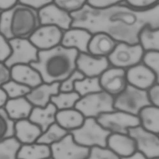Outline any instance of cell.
Returning <instances> with one entry per match:
<instances>
[{"label": "cell", "instance_id": "e0dca14e", "mask_svg": "<svg viewBox=\"0 0 159 159\" xmlns=\"http://www.w3.org/2000/svg\"><path fill=\"white\" fill-rule=\"evenodd\" d=\"M92 36L93 34L86 29L71 27L64 32L61 45L65 47L75 48L79 52L89 53V43Z\"/></svg>", "mask_w": 159, "mask_h": 159}, {"label": "cell", "instance_id": "8d00e7d4", "mask_svg": "<svg viewBox=\"0 0 159 159\" xmlns=\"http://www.w3.org/2000/svg\"><path fill=\"white\" fill-rule=\"evenodd\" d=\"M143 62L154 73L157 83H159V52H145Z\"/></svg>", "mask_w": 159, "mask_h": 159}, {"label": "cell", "instance_id": "7dc6e473", "mask_svg": "<svg viewBox=\"0 0 159 159\" xmlns=\"http://www.w3.org/2000/svg\"><path fill=\"white\" fill-rule=\"evenodd\" d=\"M120 159H148L142 153L139 151H137L130 156L126 157H120Z\"/></svg>", "mask_w": 159, "mask_h": 159}, {"label": "cell", "instance_id": "4dcf8cb0", "mask_svg": "<svg viewBox=\"0 0 159 159\" xmlns=\"http://www.w3.org/2000/svg\"><path fill=\"white\" fill-rule=\"evenodd\" d=\"M75 91L81 97L86 95L102 91L100 84L99 77H84L83 79L78 80L75 84Z\"/></svg>", "mask_w": 159, "mask_h": 159}, {"label": "cell", "instance_id": "44dd1931", "mask_svg": "<svg viewBox=\"0 0 159 159\" xmlns=\"http://www.w3.org/2000/svg\"><path fill=\"white\" fill-rule=\"evenodd\" d=\"M117 42L105 32L93 34L89 43V53L98 57H108L115 49Z\"/></svg>", "mask_w": 159, "mask_h": 159}, {"label": "cell", "instance_id": "7402d4cb", "mask_svg": "<svg viewBox=\"0 0 159 159\" xmlns=\"http://www.w3.org/2000/svg\"><path fill=\"white\" fill-rule=\"evenodd\" d=\"M58 111L57 107L51 102L44 107H34L29 119L39 126L43 132L56 122Z\"/></svg>", "mask_w": 159, "mask_h": 159}, {"label": "cell", "instance_id": "277c9868", "mask_svg": "<svg viewBox=\"0 0 159 159\" xmlns=\"http://www.w3.org/2000/svg\"><path fill=\"white\" fill-rule=\"evenodd\" d=\"M70 133L74 140L81 145L86 147L94 146L107 147V139L112 134L104 129L94 117H87L84 124L78 129Z\"/></svg>", "mask_w": 159, "mask_h": 159}, {"label": "cell", "instance_id": "83f0119b", "mask_svg": "<svg viewBox=\"0 0 159 159\" xmlns=\"http://www.w3.org/2000/svg\"><path fill=\"white\" fill-rule=\"evenodd\" d=\"M139 43L145 52H159V28L143 29L139 35Z\"/></svg>", "mask_w": 159, "mask_h": 159}, {"label": "cell", "instance_id": "d4e9b609", "mask_svg": "<svg viewBox=\"0 0 159 159\" xmlns=\"http://www.w3.org/2000/svg\"><path fill=\"white\" fill-rule=\"evenodd\" d=\"M84 115L76 108L58 111L56 122L69 132L80 128L85 120Z\"/></svg>", "mask_w": 159, "mask_h": 159}, {"label": "cell", "instance_id": "7c38bea8", "mask_svg": "<svg viewBox=\"0 0 159 159\" xmlns=\"http://www.w3.org/2000/svg\"><path fill=\"white\" fill-rule=\"evenodd\" d=\"M64 32L57 25H41L29 39L39 50H49L61 44Z\"/></svg>", "mask_w": 159, "mask_h": 159}, {"label": "cell", "instance_id": "52a82bcc", "mask_svg": "<svg viewBox=\"0 0 159 159\" xmlns=\"http://www.w3.org/2000/svg\"><path fill=\"white\" fill-rule=\"evenodd\" d=\"M145 53L140 43L117 42L115 49L107 58L111 66L127 70L142 63Z\"/></svg>", "mask_w": 159, "mask_h": 159}, {"label": "cell", "instance_id": "5bb4252c", "mask_svg": "<svg viewBox=\"0 0 159 159\" xmlns=\"http://www.w3.org/2000/svg\"><path fill=\"white\" fill-rule=\"evenodd\" d=\"M76 65L77 69L86 77H99L111 66L107 57L82 52L79 53Z\"/></svg>", "mask_w": 159, "mask_h": 159}, {"label": "cell", "instance_id": "9c48e42d", "mask_svg": "<svg viewBox=\"0 0 159 159\" xmlns=\"http://www.w3.org/2000/svg\"><path fill=\"white\" fill-rule=\"evenodd\" d=\"M12 53L4 63L9 68L20 64H30L39 59V50L29 39L15 38L9 40Z\"/></svg>", "mask_w": 159, "mask_h": 159}, {"label": "cell", "instance_id": "ac0fdd59", "mask_svg": "<svg viewBox=\"0 0 159 159\" xmlns=\"http://www.w3.org/2000/svg\"><path fill=\"white\" fill-rule=\"evenodd\" d=\"M60 83H47L43 82L38 86L32 88L25 96L34 107H46L53 96L60 93Z\"/></svg>", "mask_w": 159, "mask_h": 159}, {"label": "cell", "instance_id": "60d3db41", "mask_svg": "<svg viewBox=\"0 0 159 159\" xmlns=\"http://www.w3.org/2000/svg\"><path fill=\"white\" fill-rule=\"evenodd\" d=\"M129 6L137 9H147L154 6L159 2V0H124Z\"/></svg>", "mask_w": 159, "mask_h": 159}, {"label": "cell", "instance_id": "7a4b0ae2", "mask_svg": "<svg viewBox=\"0 0 159 159\" xmlns=\"http://www.w3.org/2000/svg\"><path fill=\"white\" fill-rule=\"evenodd\" d=\"M78 50L60 45L49 50H39V59L30 65L47 83H61L77 70Z\"/></svg>", "mask_w": 159, "mask_h": 159}, {"label": "cell", "instance_id": "ba28073f", "mask_svg": "<svg viewBox=\"0 0 159 159\" xmlns=\"http://www.w3.org/2000/svg\"><path fill=\"white\" fill-rule=\"evenodd\" d=\"M98 122L111 133L129 134V130L140 125L138 116L116 110L100 114L96 118Z\"/></svg>", "mask_w": 159, "mask_h": 159}, {"label": "cell", "instance_id": "2e32d148", "mask_svg": "<svg viewBox=\"0 0 159 159\" xmlns=\"http://www.w3.org/2000/svg\"><path fill=\"white\" fill-rule=\"evenodd\" d=\"M126 76L128 84L143 90L148 91L157 83L154 73L143 61L126 70Z\"/></svg>", "mask_w": 159, "mask_h": 159}, {"label": "cell", "instance_id": "f546056e", "mask_svg": "<svg viewBox=\"0 0 159 159\" xmlns=\"http://www.w3.org/2000/svg\"><path fill=\"white\" fill-rule=\"evenodd\" d=\"M81 98L80 95L75 91L71 92H61L54 95L51 98L52 102L58 111L75 108L78 101Z\"/></svg>", "mask_w": 159, "mask_h": 159}, {"label": "cell", "instance_id": "4316f807", "mask_svg": "<svg viewBox=\"0 0 159 159\" xmlns=\"http://www.w3.org/2000/svg\"><path fill=\"white\" fill-rule=\"evenodd\" d=\"M140 125L147 130L159 135V107L148 105L139 114Z\"/></svg>", "mask_w": 159, "mask_h": 159}, {"label": "cell", "instance_id": "bcb514c9", "mask_svg": "<svg viewBox=\"0 0 159 159\" xmlns=\"http://www.w3.org/2000/svg\"><path fill=\"white\" fill-rule=\"evenodd\" d=\"M9 97L7 93L1 88L0 89V107H3L9 101Z\"/></svg>", "mask_w": 159, "mask_h": 159}, {"label": "cell", "instance_id": "5b68a950", "mask_svg": "<svg viewBox=\"0 0 159 159\" xmlns=\"http://www.w3.org/2000/svg\"><path fill=\"white\" fill-rule=\"evenodd\" d=\"M114 102V96L102 91L81 97L75 108L86 118H97L101 114L116 111Z\"/></svg>", "mask_w": 159, "mask_h": 159}, {"label": "cell", "instance_id": "d590c367", "mask_svg": "<svg viewBox=\"0 0 159 159\" xmlns=\"http://www.w3.org/2000/svg\"><path fill=\"white\" fill-rule=\"evenodd\" d=\"M53 2L71 14L82 10L87 4V0H54Z\"/></svg>", "mask_w": 159, "mask_h": 159}, {"label": "cell", "instance_id": "836d02e7", "mask_svg": "<svg viewBox=\"0 0 159 159\" xmlns=\"http://www.w3.org/2000/svg\"><path fill=\"white\" fill-rule=\"evenodd\" d=\"M1 88L6 91L9 97V99L26 96L32 89L31 88L13 80H11L9 82L1 85Z\"/></svg>", "mask_w": 159, "mask_h": 159}, {"label": "cell", "instance_id": "d6986e66", "mask_svg": "<svg viewBox=\"0 0 159 159\" xmlns=\"http://www.w3.org/2000/svg\"><path fill=\"white\" fill-rule=\"evenodd\" d=\"M120 157L132 155L137 151V143L129 134L112 133L107 139V146Z\"/></svg>", "mask_w": 159, "mask_h": 159}, {"label": "cell", "instance_id": "8992f818", "mask_svg": "<svg viewBox=\"0 0 159 159\" xmlns=\"http://www.w3.org/2000/svg\"><path fill=\"white\" fill-rule=\"evenodd\" d=\"M148 91L137 88L129 84L119 94L114 97L116 110L139 116L140 111L150 105Z\"/></svg>", "mask_w": 159, "mask_h": 159}, {"label": "cell", "instance_id": "cb8c5ba5", "mask_svg": "<svg viewBox=\"0 0 159 159\" xmlns=\"http://www.w3.org/2000/svg\"><path fill=\"white\" fill-rule=\"evenodd\" d=\"M34 106L25 96L9 99L3 107L10 117L17 121L29 119Z\"/></svg>", "mask_w": 159, "mask_h": 159}, {"label": "cell", "instance_id": "7bdbcfd3", "mask_svg": "<svg viewBox=\"0 0 159 159\" xmlns=\"http://www.w3.org/2000/svg\"><path fill=\"white\" fill-rule=\"evenodd\" d=\"M12 80L11 69L4 63H0V85H2Z\"/></svg>", "mask_w": 159, "mask_h": 159}, {"label": "cell", "instance_id": "ab89813d", "mask_svg": "<svg viewBox=\"0 0 159 159\" xmlns=\"http://www.w3.org/2000/svg\"><path fill=\"white\" fill-rule=\"evenodd\" d=\"M124 0H87V4L96 9H105L119 3Z\"/></svg>", "mask_w": 159, "mask_h": 159}, {"label": "cell", "instance_id": "484cf974", "mask_svg": "<svg viewBox=\"0 0 159 159\" xmlns=\"http://www.w3.org/2000/svg\"><path fill=\"white\" fill-rule=\"evenodd\" d=\"M52 157L50 145L35 142L22 144L17 156L18 159H47Z\"/></svg>", "mask_w": 159, "mask_h": 159}, {"label": "cell", "instance_id": "c3c4849f", "mask_svg": "<svg viewBox=\"0 0 159 159\" xmlns=\"http://www.w3.org/2000/svg\"><path fill=\"white\" fill-rule=\"evenodd\" d=\"M47 159H53L52 157H50V158H47Z\"/></svg>", "mask_w": 159, "mask_h": 159}, {"label": "cell", "instance_id": "1f68e13d", "mask_svg": "<svg viewBox=\"0 0 159 159\" xmlns=\"http://www.w3.org/2000/svg\"><path fill=\"white\" fill-rule=\"evenodd\" d=\"M22 145L16 137L0 140V159H18Z\"/></svg>", "mask_w": 159, "mask_h": 159}, {"label": "cell", "instance_id": "ffe728a7", "mask_svg": "<svg viewBox=\"0 0 159 159\" xmlns=\"http://www.w3.org/2000/svg\"><path fill=\"white\" fill-rule=\"evenodd\" d=\"M12 80L34 88L43 81L39 72L30 64L16 65L11 68Z\"/></svg>", "mask_w": 159, "mask_h": 159}, {"label": "cell", "instance_id": "f35d334b", "mask_svg": "<svg viewBox=\"0 0 159 159\" xmlns=\"http://www.w3.org/2000/svg\"><path fill=\"white\" fill-rule=\"evenodd\" d=\"M12 53V47L9 40L1 34L0 35V61L4 63Z\"/></svg>", "mask_w": 159, "mask_h": 159}, {"label": "cell", "instance_id": "4fadbf2b", "mask_svg": "<svg viewBox=\"0 0 159 159\" xmlns=\"http://www.w3.org/2000/svg\"><path fill=\"white\" fill-rule=\"evenodd\" d=\"M41 25H54L63 30L72 27L73 18L70 13L61 9L55 2L50 3L39 11Z\"/></svg>", "mask_w": 159, "mask_h": 159}, {"label": "cell", "instance_id": "681fc988", "mask_svg": "<svg viewBox=\"0 0 159 159\" xmlns=\"http://www.w3.org/2000/svg\"><path fill=\"white\" fill-rule=\"evenodd\" d=\"M154 159H159V157H158V158H154Z\"/></svg>", "mask_w": 159, "mask_h": 159}, {"label": "cell", "instance_id": "b9f144b4", "mask_svg": "<svg viewBox=\"0 0 159 159\" xmlns=\"http://www.w3.org/2000/svg\"><path fill=\"white\" fill-rule=\"evenodd\" d=\"M54 0H19V2L33 7L38 11L53 2Z\"/></svg>", "mask_w": 159, "mask_h": 159}, {"label": "cell", "instance_id": "e575fe53", "mask_svg": "<svg viewBox=\"0 0 159 159\" xmlns=\"http://www.w3.org/2000/svg\"><path fill=\"white\" fill-rule=\"evenodd\" d=\"M87 159H120V157L108 147L94 146L90 148Z\"/></svg>", "mask_w": 159, "mask_h": 159}, {"label": "cell", "instance_id": "6da1fadb", "mask_svg": "<svg viewBox=\"0 0 159 159\" xmlns=\"http://www.w3.org/2000/svg\"><path fill=\"white\" fill-rule=\"evenodd\" d=\"M71 16L72 27L86 29L92 34L107 33L117 42L137 44L143 29L159 28V2L147 9L135 8L124 1L105 9H96L87 4Z\"/></svg>", "mask_w": 159, "mask_h": 159}, {"label": "cell", "instance_id": "8fae6325", "mask_svg": "<svg viewBox=\"0 0 159 159\" xmlns=\"http://www.w3.org/2000/svg\"><path fill=\"white\" fill-rule=\"evenodd\" d=\"M129 135L136 142L137 150L148 159L159 157V135L150 132L140 125L129 130Z\"/></svg>", "mask_w": 159, "mask_h": 159}, {"label": "cell", "instance_id": "30bf717a", "mask_svg": "<svg viewBox=\"0 0 159 159\" xmlns=\"http://www.w3.org/2000/svg\"><path fill=\"white\" fill-rule=\"evenodd\" d=\"M50 148L53 159H87L90 152V148L78 143L70 133Z\"/></svg>", "mask_w": 159, "mask_h": 159}, {"label": "cell", "instance_id": "d6a6232c", "mask_svg": "<svg viewBox=\"0 0 159 159\" xmlns=\"http://www.w3.org/2000/svg\"><path fill=\"white\" fill-rule=\"evenodd\" d=\"M0 140L15 137L16 120L6 112L4 107H0Z\"/></svg>", "mask_w": 159, "mask_h": 159}, {"label": "cell", "instance_id": "9a60e30c", "mask_svg": "<svg viewBox=\"0 0 159 159\" xmlns=\"http://www.w3.org/2000/svg\"><path fill=\"white\" fill-rule=\"evenodd\" d=\"M99 81L102 90L115 97L128 84L126 70L111 66L99 76Z\"/></svg>", "mask_w": 159, "mask_h": 159}, {"label": "cell", "instance_id": "74e56055", "mask_svg": "<svg viewBox=\"0 0 159 159\" xmlns=\"http://www.w3.org/2000/svg\"><path fill=\"white\" fill-rule=\"evenodd\" d=\"M84 75L78 69L68 78L60 83V91L61 92H71L75 91V84L76 81L82 80Z\"/></svg>", "mask_w": 159, "mask_h": 159}, {"label": "cell", "instance_id": "3957f363", "mask_svg": "<svg viewBox=\"0 0 159 159\" xmlns=\"http://www.w3.org/2000/svg\"><path fill=\"white\" fill-rule=\"evenodd\" d=\"M41 25L39 11L19 2L12 8L1 11V34L7 39H29Z\"/></svg>", "mask_w": 159, "mask_h": 159}, {"label": "cell", "instance_id": "f6af8a7d", "mask_svg": "<svg viewBox=\"0 0 159 159\" xmlns=\"http://www.w3.org/2000/svg\"><path fill=\"white\" fill-rule=\"evenodd\" d=\"M19 2V0H0V11L10 9Z\"/></svg>", "mask_w": 159, "mask_h": 159}, {"label": "cell", "instance_id": "ee69618b", "mask_svg": "<svg viewBox=\"0 0 159 159\" xmlns=\"http://www.w3.org/2000/svg\"><path fill=\"white\" fill-rule=\"evenodd\" d=\"M147 91L151 105L159 107V83H155Z\"/></svg>", "mask_w": 159, "mask_h": 159}, {"label": "cell", "instance_id": "603a6c76", "mask_svg": "<svg viewBox=\"0 0 159 159\" xmlns=\"http://www.w3.org/2000/svg\"><path fill=\"white\" fill-rule=\"evenodd\" d=\"M42 133L40 127L29 119L16 121L15 137L22 144L36 142Z\"/></svg>", "mask_w": 159, "mask_h": 159}, {"label": "cell", "instance_id": "f1b7e54d", "mask_svg": "<svg viewBox=\"0 0 159 159\" xmlns=\"http://www.w3.org/2000/svg\"><path fill=\"white\" fill-rule=\"evenodd\" d=\"M69 133L68 130L55 122L42 134L36 142L50 146L61 140Z\"/></svg>", "mask_w": 159, "mask_h": 159}]
</instances>
